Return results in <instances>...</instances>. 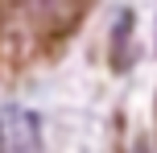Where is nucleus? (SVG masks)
Returning a JSON list of instances; mask_svg holds the SVG:
<instances>
[{"label":"nucleus","instance_id":"nucleus-1","mask_svg":"<svg viewBox=\"0 0 157 153\" xmlns=\"http://www.w3.org/2000/svg\"><path fill=\"white\" fill-rule=\"evenodd\" d=\"M87 0H17V17L41 37H58L71 33L83 17Z\"/></svg>","mask_w":157,"mask_h":153},{"label":"nucleus","instance_id":"nucleus-2","mask_svg":"<svg viewBox=\"0 0 157 153\" xmlns=\"http://www.w3.org/2000/svg\"><path fill=\"white\" fill-rule=\"evenodd\" d=\"M37 149H41L37 116L25 108H4L0 112V153H37Z\"/></svg>","mask_w":157,"mask_h":153},{"label":"nucleus","instance_id":"nucleus-3","mask_svg":"<svg viewBox=\"0 0 157 153\" xmlns=\"http://www.w3.org/2000/svg\"><path fill=\"white\" fill-rule=\"evenodd\" d=\"M132 21H136V17L124 8V13H116V25H112V66H116V71H124V66H128L124 46L132 41Z\"/></svg>","mask_w":157,"mask_h":153}]
</instances>
